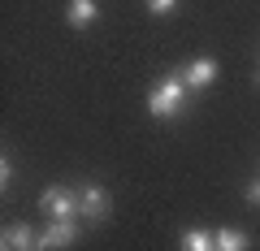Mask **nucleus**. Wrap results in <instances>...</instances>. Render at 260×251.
I'll use <instances>...</instances> for the list:
<instances>
[{
    "instance_id": "1",
    "label": "nucleus",
    "mask_w": 260,
    "mask_h": 251,
    "mask_svg": "<svg viewBox=\"0 0 260 251\" xmlns=\"http://www.w3.org/2000/svg\"><path fill=\"white\" fill-rule=\"evenodd\" d=\"M186 91H191V87H186L182 74H165L148 91V113H152V117H178L182 104H186Z\"/></svg>"
},
{
    "instance_id": "2",
    "label": "nucleus",
    "mask_w": 260,
    "mask_h": 251,
    "mask_svg": "<svg viewBox=\"0 0 260 251\" xmlns=\"http://www.w3.org/2000/svg\"><path fill=\"white\" fill-rule=\"evenodd\" d=\"M39 208L52 221H74L78 217V191L74 186H48L44 195H39Z\"/></svg>"
},
{
    "instance_id": "3",
    "label": "nucleus",
    "mask_w": 260,
    "mask_h": 251,
    "mask_svg": "<svg viewBox=\"0 0 260 251\" xmlns=\"http://www.w3.org/2000/svg\"><path fill=\"white\" fill-rule=\"evenodd\" d=\"M104 212H109V191H104L100 182L78 186V217H87V221H104Z\"/></svg>"
},
{
    "instance_id": "4",
    "label": "nucleus",
    "mask_w": 260,
    "mask_h": 251,
    "mask_svg": "<svg viewBox=\"0 0 260 251\" xmlns=\"http://www.w3.org/2000/svg\"><path fill=\"white\" fill-rule=\"evenodd\" d=\"M0 251H39V234L30 230V225L13 221V225H5V234H0Z\"/></svg>"
},
{
    "instance_id": "5",
    "label": "nucleus",
    "mask_w": 260,
    "mask_h": 251,
    "mask_svg": "<svg viewBox=\"0 0 260 251\" xmlns=\"http://www.w3.org/2000/svg\"><path fill=\"white\" fill-rule=\"evenodd\" d=\"M78 238V225L74 221H52L44 234H39V251H56V247H70Z\"/></svg>"
},
{
    "instance_id": "6",
    "label": "nucleus",
    "mask_w": 260,
    "mask_h": 251,
    "mask_svg": "<svg viewBox=\"0 0 260 251\" xmlns=\"http://www.w3.org/2000/svg\"><path fill=\"white\" fill-rule=\"evenodd\" d=\"M95 18H100V5H95V0H70V5H65V22L74 30H87Z\"/></svg>"
},
{
    "instance_id": "7",
    "label": "nucleus",
    "mask_w": 260,
    "mask_h": 251,
    "mask_svg": "<svg viewBox=\"0 0 260 251\" xmlns=\"http://www.w3.org/2000/svg\"><path fill=\"white\" fill-rule=\"evenodd\" d=\"M182 78H186V87H191V91H204V87H208V83L217 78V61L200 56V61H191V65L182 69Z\"/></svg>"
},
{
    "instance_id": "8",
    "label": "nucleus",
    "mask_w": 260,
    "mask_h": 251,
    "mask_svg": "<svg viewBox=\"0 0 260 251\" xmlns=\"http://www.w3.org/2000/svg\"><path fill=\"white\" fill-rule=\"evenodd\" d=\"M182 251H217V234L213 230H182Z\"/></svg>"
},
{
    "instance_id": "9",
    "label": "nucleus",
    "mask_w": 260,
    "mask_h": 251,
    "mask_svg": "<svg viewBox=\"0 0 260 251\" xmlns=\"http://www.w3.org/2000/svg\"><path fill=\"white\" fill-rule=\"evenodd\" d=\"M213 234H217V251H247V234L243 230L225 225V230H213Z\"/></svg>"
},
{
    "instance_id": "10",
    "label": "nucleus",
    "mask_w": 260,
    "mask_h": 251,
    "mask_svg": "<svg viewBox=\"0 0 260 251\" xmlns=\"http://www.w3.org/2000/svg\"><path fill=\"white\" fill-rule=\"evenodd\" d=\"M143 5H148V13H174L178 0H143Z\"/></svg>"
},
{
    "instance_id": "11",
    "label": "nucleus",
    "mask_w": 260,
    "mask_h": 251,
    "mask_svg": "<svg viewBox=\"0 0 260 251\" xmlns=\"http://www.w3.org/2000/svg\"><path fill=\"white\" fill-rule=\"evenodd\" d=\"M0 182H5V191H9V182H13V160L5 156V165H0Z\"/></svg>"
},
{
    "instance_id": "12",
    "label": "nucleus",
    "mask_w": 260,
    "mask_h": 251,
    "mask_svg": "<svg viewBox=\"0 0 260 251\" xmlns=\"http://www.w3.org/2000/svg\"><path fill=\"white\" fill-rule=\"evenodd\" d=\"M247 199H251V204H260V177H256V182L247 186Z\"/></svg>"
}]
</instances>
